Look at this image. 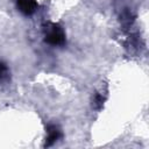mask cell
Instances as JSON below:
<instances>
[{"mask_svg":"<svg viewBox=\"0 0 149 149\" xmlns=\"http://www.w3.org/2000/svg\"><path fill=\"white\" fill-rule=\"evenodd\" d=\"M44 42L52 47H62L66 42V35L61 24L55 22H45L43 24Z\"/></svg>","mask_w":149,"mask_h":149,"instance_id":"cell-1","label":"cell"},{"mask_svg":"<svg viewBox=\"0 0 149 149\" xmlns=\"http://www.w3.org/2000/svg\"><path fill=\"white\" fill-rule=\"evenodd\" d=\"M10 77L12 74L8 65L2 59H0V85L8 84L10 81Z\"/></svg>","mask_w":149,"mask_h":149,"instance_id":"cell-4","label":"cell"},{"mask_svg":"<svg viewBox=\"0 0 149 149\" xmlns=\"http://www.w3.org/2000/svg\"><path fill=\"white\" fill-rule=\"evenodd\" d=\"M47 132V136H45V142H44V147H51L54 143H56L62 136V129L59 128V126L55 125V123H49L45 128Z\"/></svg>","mask_w":149,"mask_h":149,"instance_id":"cell-2","label":"cell"},{"mask_svg":"<svg viewBox=\"0 0 149 149\" xmlns=\"http://www.w3.org/2000/svg\"><path fill=\"white\" fill-rule=\"evenodd\" d=\"M16 8L21 14L30 16L37 10L38 5L36 0H16Z\"/></svg>","mask_w":149,"mask_h":149,"instance_id":"cell-3","label":"cell"},{"mask_svg":"<svg viewBox=\"0 0 149 149\" xmlns=\"http://www.w3.org/2000/svg\"><path fill=\"white\" fill-rule=\"evenodd\" d=\"M105 100H106V97L105 95H102L101 93H95L94 99H93V107L95 109H100L104 106Z\"/></svg>","mask_w":149,"mask_h":149,"instance_id":"cell-5","label":"cell"}]
</instances>
